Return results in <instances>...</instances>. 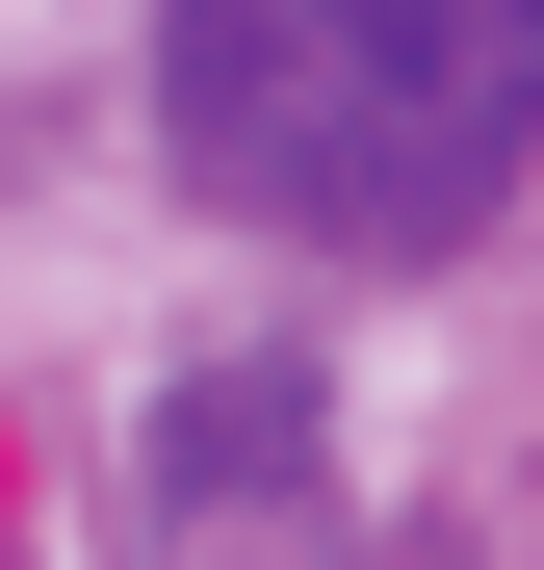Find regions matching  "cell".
Segmentation results:
<instances>
[{
  "instance_id": "obj_1",
  "label": "cell",
  "mask_w": 544,
  "mask_h": 570,
  "mask_svg": "<svg viewBox=\"0 0 544 570\" xmlns=\"http://www.w3.org/2000/svg\"><path fill=\"white\" fill-rule=\"evenodd\" d=\"M156 105L311 259H441L544 156V0H156Z\"/></svg>"
},
{
  "instance_id": "obj_2",
  "label": "cell",
  "mask_w": 544,
  "mask_h": 570,
  "mask_svg": "<svg viewBox=\"0 0 544 570\" xmlns=\"http://www.w3.org/2000/svg\"><path fill=\"white\" fill-rule=\"evenodd\" d=\"M259 466H311V390H208V415H156V493H259Z\"/></svg>"
}]
</instances>
